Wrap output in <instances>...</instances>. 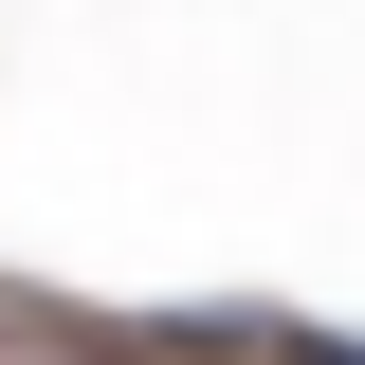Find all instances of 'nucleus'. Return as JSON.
<instances>
[{
  "label": "nucleus",
  "mask_w": 365,
  "mask_h": 365,
  "mask_svg": "<svg viewBox=\"0 0 365 365\" xmlns=\"http://www.w3.org/2000/svg\"><path fill=\"white\" fill-rule=\"evenodd\" d=\"M274 365H365V347H347V329H292V347H274Z\"/></svg>",
  "instance_id": "f257e3e1"
}]
</instances>
